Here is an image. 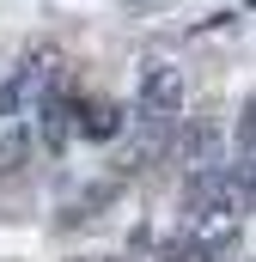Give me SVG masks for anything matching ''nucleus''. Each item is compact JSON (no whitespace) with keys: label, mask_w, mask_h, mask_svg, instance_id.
<instances>
[{"label":"nucleus","mask_w":256,"mask_h":262,"mask_svg":"<svg viewBox=\"0 0 256 262\" xmlns=\"http://www.w3.org/2000/svg\"><path fill=\"white\" fill-rule=\"evenodd\" d=\"M134 122H140V140L146 152L171 146L177 128H183V73L171 61H153L140 73V92H134Z\"/></svg>","instance_id":"f257e3e1"},{"label":"nucleus","mask_w":256,"mask_h":262,"mask_svg":"<svg viewBox=\"0 0 256 262\" xmlns=\"http://www.w3.org/2000/svg\"><path fill=\"white\" fill-rule=\"evenodd\" d=\"M122 128H128V116L110 98H73V134L79 140H116Z\"/></svg>","instance_id":"f03ea898"},{"label":"nucleus","mask_w":256,"mask_h":262,"mask_svg":"<svg viewBox=\"0 0 256 262\" xmlns=\"http://www.w3.org/2000/svg\"><path fill=\"white\" fill-rule=\"evenodd\" d=\"M232 140H238V159H244V152H256V98H244V110H238V128H232Z\"/></svg>","instance_id":"7ed1b4c3"},{"label":"nucleus","mask_w":256,"mask_h":262,"mask_svg":"<svg viewBox=\"0 0 256 262\" xmlns=\"http://www.w3.org/2000/svg\"><path fill=\"white\" fill-rule=\"evenodd\" d=\"M232 177H238V189H244V207H256V152H244V159L232 165Z\"/></svg>","instance_id":"20e7f679"},{"label":"nucleus","mask_w":256,"mask_h":262,"mask_svg":"<svg viewBox=\"0 0 256 262\" xmlns=\"http://www.w3.org/2000/svg\"><path fill=\"white\" fill-rule=\"evenodd\" d=\"M73 262H122V256H73Z\"/></svg>","instance_id":"39448f33"}]
</instances>
